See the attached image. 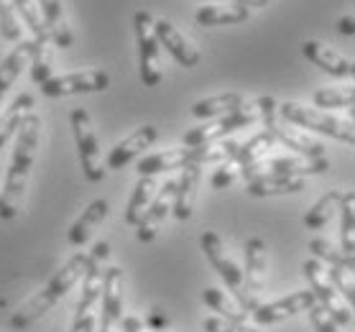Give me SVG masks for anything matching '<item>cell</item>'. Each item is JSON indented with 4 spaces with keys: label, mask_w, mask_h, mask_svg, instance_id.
Wrapping results in <instances>:
<instances>
[{
    "label": "cell",
    "mask_w": 355,
    "mask_h": 332,
    "mask_svg": "<svg viewBox=\"0 0 355 332\" xmlns=\"http://www.w3.org/2000/svg\"><path fill=\"white\" fill-rule=\"evenodd\" d=\"M340 251L345 256L355 253V192H343L340 200Z\"/></svg>",
    "instance_id": "4dcf8cb0"
},
{
    "label": "cell",
    "mask_w": 355,
    "mask_h": 332,
    "mask_svg": "<svg viewBox=\"0 0 355 332\" xmlns=\"http://www.w3.org/2000/svg\"><path fill=\"white\" fill-rule=\"evenodd\" d=\"M121 330L123 332H154V330H148L141 320H136V317H123L121 320Z\"/></svg>",
    "instance_id": "7bdbcfd3"
},
{
    "label": "cell",
    "mask_w": 355,
    "mask_h": 332,
    "mask_svg": "<svg viewBox=\"0 0 355 332\" xmlns=\"http://www.w3.org/2000/svg\"><path fill=\"white\" fill-rule=\"evenodd\" d=\"M274 146H276V138L271 136L268 130H261V133H256L250 141H245V143H238V151H235L233 164H235V166H241V169H245V166H250V164L266 159V154Z\"/></svg>",
    "instance_id": "f1b7e54d"
},
{
    "label": "cell",
    "mask_w": 355,
    "mask_h": 332,
    "mask_svg": "<svg viewBox=\"0 0 355 332\" xmlns=\"http://www.w3.org/2000/svg\"><path fill=\"white\" fill-rule=\"evenodd\" d=\"M340 200H343V192H340V189H330L327 195L320 197V200L312 204V210H307V215H304V225H307L309 230H320V227H324L332 220V215L338 212Z\"/></svg>",
    "instance_id": "d6a6232c"
},
{
    "label": "cell",
    "mask_w": 355,
    "mask_h": 332,
    "mask_svg": "<svg viewBox=\"0 0 355 332\" xmlns=\"http://www.w3.org/2000/svg\"><path fill=\"white\" fill-rule=\"evenodd\" d=\"M107 212H110V204H107L105 200H95L87 210L82 212L80 220L69 227V243H72V245H85V243H87L89 235L95 233L97 225L107 218Z\"/></svg>",
    "instance_id": "d4e9b609"
},
{
    "label": "cell",
    "mask_w": 355,
    "mask_h": 332,
    "mask_svg": "<svg viewBox=\"0 0 355 332\" xmlns=\"http://www.w3.org/2000/svg\"><path fill=\"white\" fill-rule=\"evenodd\" d=\"M302 54L312 62L315 67H320L322 72L332 74V77H353L355 64L353 59H345L343 54L322 44V41H304L302 44Z\"/></svg>",
    "instance_id": "d6986e66"
},
{
    "label": "cell",
    "mask_w": 355,
    "mask_h": 332,
    "mask_svg": "<svg viewBox=\"0 0 355 332\" xmlns=\"http://www.w3.org/2000/svg\"><path fill=\"white\" fill-rule=\"evenodd\" d=\"M123 289H125V279H123V268L110 266L105 268L103 276V320H100V332H121L123 320Z\"/></svg>",
    "instance_id": "4fadbf2b"
},
{
    "label": "cell",
    "mask_w": 355,
    "mask_h": 332,
    "mask_svg": "<svg viewBox=\"0 0 355 332\" xmlns=\"http://www.w3.org/2000/svg\"><path fill=\"white\" fill-rule=\"evenodd\" d=\"M315 105L320 107H353L355 92L353 87H322L315 92Z\"/></svg>",
    "instance_id": "e575fe53"
},
{
    "label": "cell",
    "mask_w": 355,
    "mask_h": 332,
    "mask_svg": "<svg viewBox=\"0 0 355 332\" xmlns=\"http://www.w3.org/2000/svg\"><path fill=\"white\" fill-rule=\"evenodd\" d=\"M330 169L327 159H304V156H279V159H261V161L250 164L241 169L243 179L250 182L253 177H263V174H282V177H302L307 179L312 174H324Z\"/></svg>",
    "instance_id": "8fae6325"
},
{
    "label": "cell",
    "mask_w": 355,
    "mask_h": 332,
    "mask_svg": "<svg viewBox=\"0 0 355 332\" xmlns=\"http://www.w3.org/2000/svg\"><path fill=\"white\" fill-rule=\"evenodd\" d=\"M243 279H245V289L259 297V292L266 283V243L261 238L245 241V271H243Z\"/></svg>",
    "instance_id": "44dd1931"
},
{
    "label": "cell",
    "mask_w": 355,
    "mask_h": 332,
    "mask_svg": "<svg viewBox=\"0 0 355 332\" xmlns=\"http://www.w3.org/2000/svg\"><path fill=\"white\" fill-rule=\"evenodd\" d=\"M207 3H235V6H245V8H263L268 0H207Z\"/></svg>",
    "instance_id": "ee69618b"
},
{
    "label": "cell",
    "mask_w": 355,
    "mask_h": 332,
    "mask_svg": "<svg viewBox=\"0 0 355 332\" xmlns=\"http://www.w3.org/2000/svg\"><path fill=\"white\" fill-rule=\"evenodd\" d=\"M202 299H205V304H207L212 312H220L223 320H230V322H245V320H248V312H245L235 299H230L223 289L210 286L207 292L202 294Z\"/></svg>",
    "instance_id": "1f68e13d"
},
{
    "label": "cell",
    "mask_w": 355,
    "mask_h": 332,
    "mask_svg": "<svg viewBox=\"0 0 355 332\" xmlns=\"http://www.w3.org/2000/svg\"><path fill=\"white\" fill-rule=\"evenodd\" d=\"M133 28H136L138 44V72L144 87H156L162 82V44L154 33V16L148 10H136L133 16Z\"/></svg>",
    "instance_id": "ba28073f"
},
{
    "label": "cell",
    "mask_w": 355,
    "mask_h": 332,
    "mask_svg": "<svg viewBox=\"0 0 355 332\" xmlns=\"http://www.w3.org/2000/svg\"><path fill=\"white\" fill-rule=\"evenodd\" d=\"M107 251H110V245L105 241H100L87 256V266H85V276H82V297L77 302L72 332H95V307L100 297H103V276H105Z\"/></svg>",
    "instance_id": "8992f818"
},
{
    "label": "cell",
    "mask_w": 355,
    "mask_h": 332,
    "mask_svg": "<svg viewBox=\"0 0 355 332\" xmlns=\"http://www.w3.org/2000/svg\"><path fill=\"white\" fill-rule=\"evenodd\" d=\"M355 18L353 16H345V18H340V24H338V28H340V33L343 36H353L355 33Z\"/></svg>",
    "instance_id": "f6af8a7d"
},
{
    "label": "cell",
    "mask_w": 355,
    "mask_h": 332,
    "mask_svg": "<svg viewBox=\"0 0 355 332\" xmlns=\"http://www.w3.org/2000/svg\"><path fill=\"white\" fill-rule=\"evenodd\" d=\"M156 138H159V128L151 125V123L136 128L128 138H123L121 143L107 154V169H125L136 156H141L146 148L154 143Z\"/></svg>",
    "instance_id": "ac0fdd59"
},
{
    "label": "cell",
    "mask_w": 355,
    "mask_h": 332,
    "mask_svg": "<svg viewBox=\"0 0 355 332\" xmlns=\"http://www.w3.org/2000/svg\"><path fill=\"white\" fill-rule=\"evenodd\" d=\"M200 245H202V251H205V256H207V261L212 263V268L218 271V276L225 281L227 289L233 292V299L250 315L261 302L256 294H250L248 289H245V279H243L241 266H238L233 256L227 253L223 238H220L215 230H205V233L200 235Z\"/></svg>",
    "instance_id": "5b68a950"
},
{
    "label": "cell",
    "mask_w": 355,
    "mask_h": 332,
    "mask_svg": "<svg viewBox=\"0 0 355 332\" xmlns=\"http://www.w3.org/2000/svg\"><path fill=\"white\" fill-rule=\"evenodd\" d=\"M309 320H312V324H315L317 332H340V327L330 320V315L324 312L320 304H315V307H309Z\"/></svg>",
    "instance_id": "60d3db41"
},
{
    "label": "cell",
    "mask_w": 355,
    "mask_h": 332,
    "mask_svg": "<svg viewBox=\"0 0 355 332\" xmlns=\"http://www.w3.org/2000/svg\"><path fill=\"white\" fill-rule=\"evenodd\" d=\"M250 8L245 6H235V3H225V6H202L197 10V24L200 26H230L248 21Z\"/></svg>",
    "instance_id": "484cf974"
},
{
    "label": "cell",
    "mask_w": 355,
    "mask_h": 332,
    "mask_svg": "<svg viewBox=\"0 0 355 332\" xmlns=\"http://www.w3.org/2000/svg\"><path fill=\"white\" fill-rule=\"evenodd\" d=\"M148 324H151L154 330H164V327H166V324H169V322H166V317L156 315V312H154V315L148 317Z\"/></svg>",
    "instance_id": "bcb514c9"
},
{
    "label": "cell",
    "mask_w": 355,
    "mask_h": 332,
    "mask_svg": "<svg viewBox=\"0 0 355 332\" xmlns=\"http://www.w3.org/2000/svg\"><path fill=\"white\" fill-rule=\"evenodd\" d=\"M304 276H307L309 281V289L315 294L317 304L330 315V320L338 327H353V312H350V304H347L338 292H335V286L330 283L327 279V271L322 268L320 261H304V266H302Z\"/></svg>",
    "instance_id": "9c48e42d"
},
{
    "label": "cell",
    "mask_w": 355,
    "mask_h": 332,
    "mask_svg": "<svg viewBox=\"0 0 355 332\" xmlns=\"http://www.w3.org/2000/svg\"><path fill=\"white\" fill-rule=\"evenodd\" d=\"M0 33L8 41H21V21L13 8V0H0Z\"/></svg>",
    "instance_id": "74e56055"
},
{
    "label": "cell",
    "mask_w": 355,
    "mask_h": 332,
    "mask_svg": "<svg viewBox=\"0 0 355 332\" xmlns=\"http://www.w3.org/2000/svg\"><path fill=\"white\" fill-rule=\"evenodd\" d=\"M31 77L36 85H44V82L51 77V57H49V44L46 46H36L33 44V51H31Z\"/></svg>",
    "instance_id": "f35d334b"
},
{
    "label": "cell",
    "mask_w": 355,
    "mask_h": 332,
    "mask_svg": "<svg viewBox=\"0 0 355 332\" xmlns=\"http://www.w3.org/2000/svg\"><path fill=\"white\" fill-rule=\"evenodd\" d=\"M238 143L235 141H225L223 146H200V148H166L159 154L144 156L138 161V177H156L162 171H174V169H192V166H202V164H223L233 161Z\"/></svg>",
    "instance_id": "277c9868"
},
{
    "label": "cell",
    "mask_w": 355,
    "mask_h": 332,
    "mask_svg": "<svg viewBox=\"0 0 355 332\" xmlns=\"http://www.w3.org/2000/svg\"><path fill=\"white\" fill-rule=\"evenodd\" d=\"M36 6H39L44 26H46L49 41H54L59 49H69L74 36H72V28H69V24H67V18H64L62 0H39Z\"/></svg>",
    "instance_id": "ffe728a7"
},
{
    "label": "cell",
    "mask_w": 355,
    "mask_h": 332,
    "mask_svg": "<svg viewBox=\"0 0 355 332\" xmlns=\"http://www.w3.org/2000/svg\"><path fill=\"white\" fill-rule=\"evenodd\" d=\"M174 189H177V182H166L164 186H156V195L151 200V204L146 207L144 218L138 222L136 238L141 243H151L159 230H162L164 220L171 212V204H174Z\"/></svg>",
    "instance_id": "5bb4252c"
},
{
    "label": "cell",
    "mask_w": 355,
    "mask_h": 332,
    "mask_svg": "<svg viewBox=\"0 0 355 332\" xmlns=\"http://www.w3.org/2000/svg\"><path fill=\"white\" fill-rule=\"evenodd\" d=\"M16 151L10 159V169L6 174V184L0 189V218L13 220L21 212V202H24L26 186H28V177H31L33 156L39 148L41 138V121L39 115L28 113L21 121V128L16 133Z\"/></svg>",
    "instance_id": "6da1fadb"
},
{
    "label": "cell",
    "mask_w": 355,
    "mask_h": 332,
    "mask_svg": "<svg viewBox=\"0 0 355 332\" xmlns=\"http://www.w3.org/2000/svg\"><path fill=\"white\" fill-rule=\"evenodd\" d=\"M31 51H33V41H18V46L10 51L8 57L0 62V103L3 98L8 95L10 85L18 80V74L28 64V59H31Z\"/></svg>",
    "instance_id": "cb8c5ba5"
},
{
    "label": "cell",
    "mask_w": 355,
    "mask_h": 332,
    "mask_svg": "<svg viewBox=\"0 0 355 332\" xmlns=\"http://www.w3.org/2000/svg\"><path fill=\"white\" fill-rule=\"evenodd\" d=\"M154 33L156 39H159V44H164L169 49L171 57L177 59L182 67L192 69V67L200 64V51H197V46L189 39H184V33L179 31L171 21H164V18L154 21Z\"/></svg>",
    "instance_id": "e0dca14e"
},
{
    "label": "cell",
    "mask_w": 355,
    "mask_h": 332,
    "mask_svg": "<svg viewBox=\"0 0 355 332\" xmlns=\"http://www.w3.org/2000/svg\"><path fill=\"white\" fill-rule=\"evenodd\" d=\"M233 166H235L233 161H223V164L218 166V169H215V174H212V179H210L215 189H225V186L233 184V179H235Z\"/></svg>",
    "instance_id": "b9f144b4"
},
{
    "label": "cell",
    "mask_w": 355,
    "mask_h": 332,
    "mask_svg": "<svg viewBox=\"0 0 355 332\" xmlns=\"http://www.w3.org/2000/svg\"><path fill=\"white\" fill-rule=\"evenodd\" d=\"M156 195V177H138V184L133 186V195L128 200V207H125V222L136 227L144 218L146 207L151 204Z\"/></svg>",
    "instance_id": "f546056e"
},
{
    "label": "cell",
    "mask_w": 355,
    "mask_h": 332,
    "mask_svg": "<svg viewBox=\"0 0 355 332\" xmlns=\"http://www.w3.org/2000/svg\"><path fill=\"white\" fill-rule=\"evenodd\" d=\"M13 8L18 13V21H24L33 33V44L36 46H46L49 44V33L46 26H44V18H41V10L36 6V0H13Z\"/></svg>",
    "instance_id": "836d02e7"
},
{
    "label": "cell",
    "mask_w": 355,
    "mask_h": 332,
    "mask_svg": "<svg viewBox=\"0 0 355 332\" xmlns=\"http://www.w3.org/2000/svg\"><path fill=\"white\" fill-rule=\"evenodd\" d=\"M315 304L317 299L312 289H304V292H294L279 302H271V304H259L250 315L259 324H274L291 315H299V312H309V307H315Z\"/></svg>",
    "instance_id": "2e32d148"
},
{
    "label": "cell",
    "mask_w": 355,
    "mask_h": 332,
    "mask_svg": "<svg viewBox=\"0 0 355 332\" xmlns=\"http://www.w3.org/2000/svg\"><path fill=\"white\" fill-rule=\"evenodd\" d=\"M276 115H282L284 123H294L302 128L317 130V133H324V136L350 143V146L355 143L353 123L340 121V118L324 113V110H317V107H304L299 103H282V105H276Z\"/></svg>",
    "instance_id": "52a82bcc"
},
{
    "label": "cell",
    "mask_w": 355,
    "mask_h": 332,
    "mask_svg": "<svg viewBox=\"0 0 355 332\" xmlns=\"http://www.w3.org/2000/svg\"><path fill=\"white\" fill-rule=\"evenodd\" d=\"M243 105V98L238 92H225V95H215V98L197 100L192 105V115L200 121H210V118H223V115L233 113L235 107Z\"/></svg>",
    "instance_id": "83f0119b"
},
{
    "label": "cell",
    "mask_w": 355,
    "mask_h": 332,
    "mask_svg": "<svg viewBox=\"0 0 355 332\" xmlns=\"http://www.w3.org/2000/svg\"><path fill=\"white\" fill-rule=\"evenodd\" d=\"M276 115V100L274 98H259L253 103H243L241 107H235L233 113L223 115L220 121L215 123H205V125H197V128L187 130L182 143L187 148H200V146H212L215 141H223L225 136L235 133L241 128H248L253 123H263L266 118Z\"/></svg>",
    "instance_id": "3957f363"
},
{
    "label": "cell",
    "mask_w": 355,
    "mask_h": 332,
    "mask_svg": "<svg viewBox=\"0 0 355 332\" xmlns=\"http://www.w3.org/2000/svg\"><path fill=\"white\" fill-rule=\"evenodd\" d=\"M197 186H200V166L184 169V174L177 179V189H174V204L171 212L177 220H189L194 210V200H197Z\"/></svg>",
    "instance_id": "603a6c76"
},
{
    "label": "cell",
    "mask_w": 355,
    "mask_h": 332,
    "mask_svg": "<svg viewBox=\"0 0 355 332\" xmlns=\"http://www.w3.org/2000/svg\"><path fill=\"white\" fill-rule=\"evenodd\" d=\"M263 125H266L268 133L276 138V143H284L286 148L297 151V154L304 156V159H324V146L317 141V138H309L307 133L291 128L289 123H282L276 115L266 118Z\"/></svg>",
    "instance_id": "9a60e30c"
},
{
    "label": "cell",
    "mask_w": 355,
    "mask_h": 332,
    "mask_svg": "<svg viewBox=\"0 0 355 332\" xmlns=\"http://www.w3.org/2000/svg\"><path fill=\"white\" fill-rule=\"evenodd\" d=\"M107 87H110V74L103 69H87V72L49 77L41 85V92L46 98H67V95H85V92H105Z\"/></svg>",
    "instance_id": "7c38bea8"
},
{
    "label": "cell",
    "mask_w": 355,
    "mask_h": 332,
    "mask_svg": "<svg viewBox=\"0 0 355 332\" xmlns=\"http://www.w3.org/2000/svg\"><path fill=\"white\" fill-rule=\"evenodd\" d=\"M85 266H87V253H74L72 259L67 261L64 266L49 279V283L41 289V292L33 294L31 299L26 302L18 312H13V317H10V327L24 330V327L36 322V320H41V317L46 315L49 309L54 307V304L72 289L74 283L85 276Z\"/></svg>",
    "instance_id": "7a4b0ae2"
},
{
    "label": "cell",
    "mask_w": 355,
    "mask_h": 332,
    "mask_svg": "<svg viewBox=\"0 0 355 332\" xmlns=\"http://www.w3.org/2000/svg\"><path fill=\"white\" fill-rule=\"evenodd\" d=\"M327 279L335 286V292L353 307L355 302V281H353V268L347 266H330L327 268Z\"/></svg>",
    "instance_id": "d590c367"
},
{
    "label": "cell",
    "mask_w": 355,
    "mask_h": 332,
    "mask_svg": "<svg viewBox=\"0 0 355 332\" xmlns=\"http://www.w3.org/2000/svg\"><path fill=\"white\" fill-rule=\"evenodd\" d=\"M72 130L85 179L92 182V184L103 182L105 179V169H103V159H100V143H97L92 121H89V113L85 107H74L72 110Z\"/></svg>",
    "instance_id": "30bf717a"
},
{
    "label": "cell",
    "mask_w": 355,
    "mask_h": 332,
    "mask_svg": "<svg viewBox=\"0 0 355 332\" xmlns=\"http://www.w3.org/2000/svg\"><path fill=\"white\" fill-rule=\"evenodd\" d=\"M307 184V179L302 177H282V174H263V177H253L248 182L250 197H276V195H291V192H302Z\"/></svg>",
    "instance_id": "7402d4cb"
},
{
    "label": "cell",
    "mask_w": 355,
    "mask_h": 332,
    "mask_svg": "<svg viewBox=\"0 0 355 332\" xmlns=\"http://www.w3.org/2000/svg\"><path fill=\"white\" fill-rule=\"evenodd\" d=\"M31 107H33V95H28V92H21V95L6 107V113L0 115V148L8 143L13 133H18L21 121L28 115Z\"/></svg>",
    "instance_id": "4316f807"
},
{
    "label": "cell",
    "mask_w": 355,
    "mask_h": 332,
    "mask_svg": "<svg viewBox=\"0 0 355 332\" xmlns=\"http://www.w3.org/2000/svg\"><path fill=\"white\" fill-rule=\"evenodd\" d=\"M309 251L315 253L317 259L327 261L330 266H347V268H355L353 256H345V253L340 251V248H335V245H332L330 241H322V238H317V241H312V243H309Z\"/></svg>",
    "instance_id": "8d00e7d4"
},
{
    "label": "cell",
    "mask_w": 355,
    "mask_h": 332,
    "mask_svg": "<svg viewBox=\"0 0 355 332\" xmlns=\"http://www.w3.org/2000/svg\"><path fill=\"white\" fill-rule=\"evenodd\" d=\"M202 330L205 332H259L248 327L245 322H230V320H223V317H210L202 322Z\"/></svg>",
    "instance_id": "ab89813d"
}]
</instances>
